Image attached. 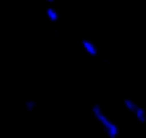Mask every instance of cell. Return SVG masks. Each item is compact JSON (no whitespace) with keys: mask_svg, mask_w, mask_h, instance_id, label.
Wrapping results in <instances>:
<instances>
[{"mask_svg":"<svg viewBox=\"0 0 146 138\" xmlns=\"http://www.w3.org/2000/svg\"><path fill=\"white\" fill-rule=\"evenodd\" d=\"M92 114H93V117L98 119V122L102 125V128H103V131H105V134L108 135V138H117V135H119V127H117V124H115L105 112H103V109H102V107L99 105V104H95L93 107H92Z\"/></svg>","mask_w":146,"mask_h":138,"instance_id":"cell-1","label":"cell"},{"mask_svg":"<svg viewBox=\"0 0 146 138\" xmlns=\"http://www.w3.org/2000/svg\"><path fill=\"white\" fill-rule=\"evenodd\" d=\"M82 46L85 48V50H86L90 56H98L99 50H98V48H96V45H95L93 42H90V40H88V39H83V40H82Z\"/></svg>","mask_w":146,"mask_h":138,"instance_id":"cell-2","label":"cell"},{"mask_svg":"<svg viewBox=\"0 0 146 138\" xmlns=\"http://www.w3.org/2000/svg\"><path fill=\"white\" fill-rule=\"evenodd\" d=\"M133 115L136 117V119H137L140 124H145V122H146V112H145V109H143L142 107H137V108L135 109Z\"/></svg>","mask_w":146,"mask_h":138,"instance_id":"cell-3","label":"cell"},{"mask_svg":"<svg viewBox=\"0 0 146 138\" xmlns=\"http://www.w3.org/2000/svg\"><path fill=\"white\" fill-rule=\"evenodd\" d=\"M46 16L49 17L50 22H57L59 20V12L53 7H47L46 9Z\"/></svg>","mask_w":146,"mask_h":138,"instance_id":"cell-4","label":"cell"},{"mask_svg":"<svg viewBox=\"0 0 146 138\" xmlns=\"http://www.w3.org/2000/svg\"><path fill=\"white\" fill-rule=\"evenodd\" d=\"M36 107H37V102H36L35 99H27V101H25V109H26L27 112H32L33 109H36Z\"/></svg>","mask_w":146,"mask_h":138,"instance_id":"cell-5","label":"cell"},{"mask_svg":"<svg viewBox=\"0 0 146 138\" xmlns=\"http://www.w3.org/2000/svg\"><path fill=\"white\" fill-rule=\"evenodd\" d=\"M46 2H49V3H52V2H54V0H46Z\"/></svg>","mask_w":146,"mask_h":138,"instance_id":"cell-6","label":"cell"}]
</instances>
